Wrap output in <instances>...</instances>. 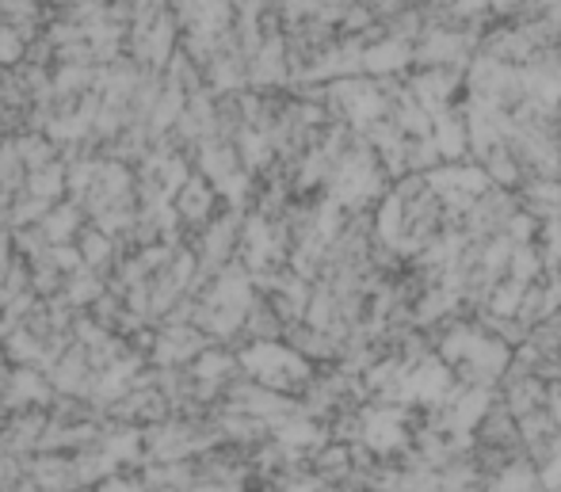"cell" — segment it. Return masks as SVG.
Here are the masks:
<instances>
[{
	"mask_svg": "<svg viewBox=\"0 0 561 492\" xmlns=\"http://www.w3.org/2000/svg\"><path fill=\"white\" fill-rule=\"evenodd\" d=\"M169 206L180 221V237H184V233H199V229L222 210V195H218V187L210 184L207 176L192 172V176L176 187V195H172Z\"/></svg>",
	"mask_w": 561,
	"mask_h": 492,
	"instance_id": "obj_1",
	"label": "cell"
},
{
	"mask_svg": "<svg viewBox=\"0 0 561 492\" xmlns=\"http://www.w3.org/2000/svg\"><path fill=\"white\" fill-rule=\"evenodd\" d=\"M516 214H519V195L516 192L489 187V192H481L478 198H473L470 210H466V237H470V241L501 237Z\"/></svg>",
	"mask_w": 561,
	"mask_h": 492,
	"instance_id": "obj_2",
	"label": "cell"
},
{
	"mask_svg": "<svg viewBox=\"0 0 561 492\" xmlns=\"http://www.w3.org/2000/svg\"><path fill=\"white\" fill-rule=\"evenodd\" d=\"M50 427L46 409H15L0 427V450L15 458H35L43 450V435Z\"/></svg>",
	"mask_w": 561,
	"mask_h": 492,
	"instance_id": "obj_3",
	"label": "cell"
},
{
	"mask_svg": "<svg viewBox=\"0 0 561 492\" xmlns=\"http://www.w3.org/2000/svg\"><path fill=\"white\" fill-rule=\"evenodd\" d=\"M473 443H485V447H501V450H516L524 455V439H519V420L508 412V404L501 397L489 401V409L481 412V420L473 424L470 432Z\"/></svg>",
	"mask_w": 561,
	"mask_h": 492,
	"instance_id": "obj_4",
	"label": "cell"
},
{
	"mask_svg": "<svg viewBox=\"0 0 561 492\" xmlns=\"http://www.w3.org/2000/svg\"><path fill=\"white\" fill-rule=\"evenodd\" d=\"M46 378H50V386L58 393L89 397V386H92V378H96V370H92L89 352H84L81 344H69V347H61V352L50 359V367H46Z\"/></svg>",
	"mask_w": 561,
	"mask_h": 492,
	"instance_id": "obj_5",
	"label": "cell"
},
{
	"mask_svg": "<svg viewBox=\"0 0 561 492\" xmlns=\"http://www.w3.org/2000/svg\"><path fill=\"white\" fill-rule=\"evenodd\" d=\"M27 478L43 492H84L73 470V455H54V450H38L27 458Z\"/></svg>",
	"mask_w": 561,
	"mask_h": 492,
	"instance_id": "obj_6",
	"label": "cell"
},
{
	"mask_svg": "<svg viewBox=\"0 0 561 492\" xmlns=\"http://www.w3.org/2000/svg\"><path fill=\"white\" fill-rule=\"evenodd\" d=\"M413 69V46L382 35L378 43L363 46V73L367 77H398Z\"/></svg>",
	"mask_w": 561,
	"mask_h": 492,
	"instance_id": "obj_7",
	"label": "cell"
},
{
	"mask_svg": "<svg viewBox=\"0 0 561 492\" xmlns=\"http://www.w3.org/2000/svg\"><path fill=\"white\" fill-rule=\"evenodd\" d=\"M73 249H77V256H81V267H89V272H100L104 279L115 272V264H118L115 237L104 233L100 226H92V221L81 229V237L73 241Z\"/></svg>",
	"mask_w": 561,
	"mask_h": 492,
	"instance_id": "obj_8",
	"label": "cell"
},
{
	"mask_svg": "<svg viewBox=\"0 0 561 492\" xmlns=\"http://www.w3.org/2000/svg\"><path fill=\"white\" fill-rule=\"evenodd\" d=\"M38 226L46 229L50 244L58 249V244H73L77 237H81V229L89 226V214H84V206L77 203L73 195H66L61 203H54L50 210L43 214V221H38Z\"/></svg>",
	"mask_w": 561,
	"mask_h": 492,
	"instance_id": "obj_9",
	"label": "cell"
},
{
	"mask_svg": "<svg viewBox=\"0 0 561 492\" xmlns=\"http://www.w3.org/2000/svg\"><path fill=\"white\" fill-rule=\"evenodd\" d=\"M283 329H287V324H283L279 309L264 295H252L249 309H244V321H241L244 344H275V340H283Z\"/></svg>",
	"mask_w": 561,
	"mask_h": 492,
	"instance_id": "obj_10",
	"label": "cell"
},
{
	"mask_svg": "<svg viewBox=\"0 0 561 492\" xmlns=\"http://www.w3.org/2000/svg\"><path fill=\"white\" fill-rule=\"evenodd\" d=\"M478 164L493 187H504V192H519V187H524V169H519L508 141H496L493 149H485V153L478 157Z\"/></svg>",
	"mask_w": 561,
	"mask_h": 492,
	"instance_id": "obj_11",
	"label": "cell"
},
{
	"mask_svg": "<svg viewBox=\"0 0 561 492\" xmlns=\"http://www.w3.org/2000/svg\"><path fill=\"white\" fill-rule=\"evenodd\" d=\"M27 192L31 195H38V198H46V203H61V198L69 195V180H66V164L61 161H50V164H43V169H35V172H27Z\"/></svg>",
	"mask_w": 561,
	"mask_h": 492,
	"instance_id": "obj_12",
	"label": "cell"
},
{
	"mask_svg": "<svg viewBox=\"0 0 561 492\" xmlns=\"http://www.w3.org/2000/svg\"><path fill=\"white\" fill-rule=\"evenodd\" d=\"M104 290H107V279L100 272H89V267H77V272L69 275V283H66V298L73 301L77 309L96 306V301L104 298Z\"/></svg>",
	"mask_w": 561,
	"mask_h": 492,
	"instance_id": "obj_13",
	"label": "cell"
},
{
	"mask_svg": "<svg viewBox=\"0 0 561 492\" xmlns=\"http://www.w3.org/2000/svg\"><path fill=\"white\" fill-rule=\"evenodd\" d=\"M12 146H15V153H20V161L27 164V172H35V169H43V164L58 161V146H54V141L46 138L43 130L20 134V138H15Z\"/></svg>",
	"mask_w": 561,
	"mask_h": 492,
	"instance_id": "obj_14",
	"label": "cell"
},
{
	"mask_svg": "<svg viewBox=\"0 0 561 492\" xmlns=\"http://www.w3.org/2000/svg\"><path fill=\"white\" fill-rule=\"evenodd\" d=\"M444 157H439L436 141L428 138H405V172H416V176H428L432 169H439Z\"/></svg>",
	"mask_w": 561,
	"mask_h": 492,
	"instance_id": "obj_15",
	"label": "cell"
},
{
	"mask_svg": "<svg viewBox=\"0 0 561 492\" xmlns=\"http://www.w3.org/2000/svg\"><path fill=\"white\" fill-rule=\"evenodd\" d=\"M23 38L15 35L12 27H8V23H0V69H8V66H15V61L23 58Z\"/></svg>",
	"mask_w": 561,
	"mask_h": 492,
	"instance_id": "obj_16",
	"label": "cell"
},
{
	"mask_svg": "<svg viewBox=\"0 0 561 492\" xmlns=\"http://www.w3.org/2000/svg\"><path fill=\"white\" fill-rule=\"evenodd\" d=\"M489 8H493L496 20H519V15L535 12L539 0H489Z\"/></svg>",
	"mask_w": 561,
	"mask_h": 492,
	"instance_id": "obj_17",
	"label": "cell"
},
{
	"mask_svg": "<svg viewBox=\"0 0 561 492\" xmlns=\"http://www.w3.org/2000/svg\"><path fill=\"white\" fill-rule=\"evenodd\" d=\"M318 492H347V489H340V485H321Z\"/></svg>",
	"mask_w": 561,
	"mask_h": 492,
	"instance_id": "obj_18",
	"label": "cell"
}]
</instances>
